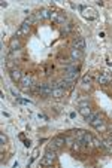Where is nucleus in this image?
<instances>
[{
  "instance_id": "f257e3e1",
  "label": "nucleus",
  "mask_w": 112,
  "mask_h": 168,
  "mask_svg": "<svg viewBox=\"0 0 112 168\" xmlns=\"http://www.w3.org/2000/svg\"><path fill=\"white\" fill-rule=\"evenodd\" d=\"M78 71H79V67H76L75 63L70 64V65H66V67H64V76H63V79L73 80V82H75L76 78H78Z\"/></svg>"
},
{
  "instance_id": "f03ea898",
  "label": "nucleus",
  "mask_w": 112,
  "mask_h": 168,
  "mask_svg": "<svg viewBox=\"0 0 112 168\" xmlns=\"http://www.w3.org/2000/svg\"><path fill=\"white\" fill-rule=\"evenodd\" d=\"M66 145V137H61V135H57L54 137L51 141H50V145H48V149L51 150H58L61 146Z\"/></svg>"
},
{
  "instance_id": "7ed1b4c3",
  "label": "nucleus",
  "mask_w": 112,
  "mask_h": 168,
  "mask_svg": "<svg viewBox=\"0 0 112 168\" xmlns=\"http://www.w3.org/2000/svg\"><path fill=\"white\" fill-rule=\"evenodd\" d=\"M78 8H79V11L82 12V15H84L87 19H90V21L97 19L99 14L96 12V9H93V8H87V6H78Z\"/></svg>"
},
{
  "instance_id": "20e7f679",
  "label": "nucleus",
  "mask_w": 112,
  "mask_h": 168,
  "mask_svg": "<svg viewBox=\"0 0 112 168\" xmlns=\"http://www.w3.org/2000/svg\"><path fill=\"white\" fill-rule=\"evenodd\" d=\"M51 15H52V11L43 8L34 14V18H36V21H43V19H51Z\"/></svg>"
},
{
  "instance_id": "39448f33",
  "label": "nucleus",
  "mask_w": 112,
  "mask_h": 168,
  "mask_svg": "<svg viewBox=\"0 0 112 168\" xmlns=\"http://www.w3.org/2000/svg\"><path fill=\"white\" fill-rule=\"evenodd\" d=\"M39 95L40 97H51L52 95V86L50 85V83H42V85H39Z\"/></svg>"
},
{
  "instance_id": "423d86ee",
  "label": "nucleus",
  "mask_w": 112,
  "mask_h": 168,
  "mask_svg": "<svg viewBox=\"0 0 112 168\" xmlns=\"http://www.w3.org/2000/svg\"><path fill=\"white\" fill-rule=\"evenodd\" d=\"M32 82H33L32 76H30V75H24V76H22V79L19 80V83H21V89H22V91H30V88L33 86Z\"/></svg>"
},
{
  "instance_id": "0eeeda50",
  "label": "nucleus",
  "mask_w": 112,
  "mask_h": 168,
  "mask_svg": "<svg viewBox=\"0 0 112 168\" xmlns=\"http://www.w3.org/2000/svg\"><path fill=\"white\" fill-rule=\"evenodd\" d=\"M9 48H11V51H19L21 48H22V40H21V37H18V36L12 37L11 42H9Z\"/></svg>"
},
{
  "instance_id": "6e6552de",
  "label": "nucleus",
  "mask_w": 112,
  "mask_h": 168,
  "mask_svg": "<svg viewBox=\"0 0 112 168\" xmlns=\"http://www.w3.org/2000/svg\"><path fill=\"white\" fill-rule=\"evenodd\" d=\"M9 76H11V79H12L14 82H19L24 75H22V71L17 67V68H14V70H11V71H9Z\"/></svg>"
},
{
  "instance_id": "1a4fd4ad",
  "label": "nucleus",
  "mask_w": 112,
  "mask_h": 168,
  "mask_svg": "<svg viewBox=\"0 0 112 168\" xmlns=\"http://www.w3.org/2000/svg\"><path fill=\"white\" fill-rule=\"evenodd\" d=\"M72 48L75 49H79V51H84L85 49V40L82 37H75L73 42H72Z\"/></svg>"
},
{
  "instance_id": "9d476101",
  "label": "nucleus",
  "mask_w": 112,
  "mask_h": 168,
  "mask_svg": "<svg viewBox=\"0 0 112 168\" xmlns=\"http://www.w3.org/2000/svg\"><path fill=\"white\" fill-rule=\"evenodd\" d=\"M99 83L100 85H108V83H111L112 82V76L109 75V73H106V71H103V73L99 76Z\"/></svg>"
},
{
  "instance_id": "9b49d317",
  "label": "nucleus",
  "mask_w": 112,
  "mask_h": 168,
  "mask_svg": "<svg viewBox=\"0 0 112 168\" xmlns=\"http://www.w3.org/2000/svg\"><path fill=\"white\" fill-rule=\"evenodd\" d=\"M70 58L73 61H79V60L84 58V52L79 51V49H75V48H72V49H70Z\"/></svg>"
},
{
  "instance_id": "f8f14e48",
  "label": "nucleus",
  "mask_w": 112,
  "mask_h": 168,
  "mask_svg": "<svg viewBox=\"0 0 112 168\" xmlns=\"http://www.w3.org/2000/svg\"><path fill=\"white\" fill-rule=\"evenodd\" d=\"M64 94H66L64 88H54L51 97H54V98H61V97H64Z\"/></svg>"
},
{
  "instance_id": "ddd939ff",
  "label": "nucleus",
  "mask_w": 112,
  "mask_h": 168,
  "mask_svg": "<svg viewBox=\"0 0 112 168\" xmlns=\"http://www.w3.org/2000/svg\"><path fill=\"white\" fill-rule=\"evenodd\" d=\"M66 19H67L66 14L61 12V11H57V19H55V22H57V24H64Z\"/></svg>"
},
{
  "instance_id": "4468645a",
  "label": "nucleus",
  "mask_w": 112,
  "mask_h": 168,
  "mask_svg": "<svg viewBox=\"0 0 112 168\" xmlns=\"http://www.w3.org/2000/svg\"><path fill=\"white\" fill-rule=\"evenodd\" d=\"M82 143H84V146H93V135H90L88 132H85V135L82 138Z\"/></svg>"
},
{
  "instance_id": "2eb2a0df",
  "label": "nucleus",
  "mask_w": 112,
  "mask_h": 168,
  "mask_svg": "<svg viewBox=\"0 0 112 168\" xmlns=\"http://www.w3.org/2000/svg\"><path fill=\"white\" fill-rule=\"evenodd\" d=\"M102 124H103V119H102V117H100L99 115H97V116H96V117L93 119V121H91V122H90V125H91V127H94V128H97V127H100Z\"/></svg>"
},
{
  "instance_id": "dca6fc26",
  "label": "nucleus",
  "mask_w": 112,
  "mask_h": 168,
  "mask_svg": "<svg viewBox=\"0 0 112 168\" xmlns=\"http://www.w3.org/2000/svg\"><path fill=\"white\" fill-rule=\"evenodd\" d=\"M79 113L85 117V116H88L91 113V109H90V106H82V107H79Z\"/></svg>"
},
{
  "instance_id": "f3484780",
  "label": "nucleus",
  "mask_w": 112,
  "mask_h": 168,
  "mask_svg": "<svg viewBox=\"0 0 112 168\" xmlns=\"http://www.w3.org/2000/svg\"><path fill=\"white\" fill-rule=\"evenodd\" d=\"M73 26H75L73 22H69V24H66V26L63 27V30H61V31H63V33H69V31H72V30H73Z\"/></svg>"
},
{
  "instance_id": "a211bd4d",
  "label": "nucleus",
  "mask_w": 112,
  "mask_h": 168,
  "mask_svg": "<svg viewBox=\"0 0 112 168\" xmlns=\"http://www.w3.org/2000/svg\"><path fill=\"white\" fill-rule=\"evenodd\" d=\"M6 67L9 68V71L14 70V68H17V60H9V61L6 63Z\"/></svg>"
},
{
  "instance_id": "6ab92c4d",
  "label": "nucleus",
  "mask_w": 112,
  "mask_h": 168,
  "mask_svg": "<svg viewBox=\"0 0 112 168\" xmlns=\"http://www.w3.org/2000/svg\"><path fill=\"white\" fill-rule=\"evenodd\" d=\"M97 115H99L97 112H91V113H90L88 116H85V122H88V124H90V122H91V121H93V119H94Z\"/></svg>"
},
{
  "instance_id": "aec40b11",
  "label": "nucleus",
  "mask_w": 112,
  "mask_h": 168,
  "mask_svg": "<svg viewBox=\"0 0 112 168\" xmlns=\"http://www.w3.org/2000/svg\"><path fill=\"white\" fill-rule=\"evenodd\" d=\"M54 164V161H51V159H48V158H45L43 156V159L40 161V165H43V167H48V165H52Z\"/></svg>"
},
{
  "instance_id": "412c9836",
  "label": "nucleus",
  "mask_w": 112,
  "mask_h": 168,
  "mask_svg": "<svg viewBox=\"0 0 112 168\" xmlns=\"http://www.w3.org/2000/svg\"><path fill=\"white\" fill-rule=\"evenodd\" d=\"M6 141H8V137H6L3 132H0V145L5 146V145H6Z\"/></svg>"
},
{
  "instance_id": "4be33fe9",
  "label": "nucleus",
  "mask_w": 112,
  "mask_h": 168,
  "mask_svg": "<svg viewBox=\"0 0 112 168\" xmlns=\"http://www.w3.org/2000/svg\"><path fill=\"white\" fill-rule=\"evenodd\" d=\"M75 132H76V138H79V140H82L84 135H85V131L84 130H76Z\"/></svg>"
},
{
  "instance_id": "5701e85b",
  "label": "nucleus",
  "mask_w": 112,
  "mask_h": 168,
  "mask_svg": "<svg viewBox=\"0 0 112 168\" xmlns=\"http://www.w3.org/2000/svg\"><path fill=\"white\" fill-rule=\"evenodd\" d=\"M17 103H18V104H30L32 101L27 100V98H17Z\"/></svg>"
},
{
  "instance_id": "b1692460",
  "label": "nucleus",
  "mask_w": 112,
  "mask_h": 168,
  "mask_svg": "<svg viewBox=\"0 0 112 168\" xmlns=\"http://www.w3.org/2000/svg\"><path fill=\"white\" fill-rule=\"evenodd\" d=\"M90 82H91V76H90V75H85V76H84V79H82V83L90 85Z\"/></svg>"
},
{
  "instance_id": "393cba45",
  "label": "nucleus",
  "mask_w": 112,
  "mask_h": 168,
  "mask_svg": "<svg viewBox=\"0 0 112 168\" xmlns=\"http://www.w3.org/2000/svg\"><path fill=\"white\" fill-rule=\"evenodd\" d=\"M93 146H94V147H102V141H99L97 138L93 137Z\"/></svg>"
},
{
  "instance_id": "a878e982",
  "label": "nucleus",
  "mask_w": 112,
  "mask_h": 168,
  "mask_svg": "<svg viewBox=\"0 0 112 168\" xmlns=\"http://www.w3.org/2000/svg\"><path fill=\"white\" fill-rule=\"evenodd\" d=\"M37 155H39V149H34V152H33V155H32V161H30V164H32V162L37 158Z\"/></svg>"
},
{
  "instance_id": "bb28decb",
  "label": "nucleus",
  "mask_w": 112,
  "mask_h": 168,
  "mask_svg": "<svg viewBox=\"0 0 112 168\" xmlns=\"http://www.w3.org/2000/svg\"><path fill=\"white\" fill-rule=\"evenodd\" d=\"M24 146H26V147H30V146H32L30 140H24Z\"/></svg>"
},
{
  "instance_id": "cd10ccee",
  "label": "nucleus",
  "mask_w": 112,
  "mask_h": 168,
  "mask_svg": "<svg viewBox=\"0 0 112 168\" xmlns=\"http://www.w3.org/2000/svg\"><path fill=\"white\" fill-rule=\"evenodd\" d=\"M39 117H40V119H45V121H48V116H45V115H40V113H39Z\"/></svg>"
},
{
  "instance_id": "c85d7f7f",
  "label": "nucleus",
  "mask_w": 112,
  "mask_h": 168,
  "mask_svg": "<svg viewBox=\"0 0 112 168\" xmlns=\"http://www.w3.org/2000/svg\"><path fill=\"white\" fill-rule=\"evenodd\" d=\"M0 6H2V8H6V6H8V2H2V3H0Z\"/></svg>"
},
{
  "instance_id": "c756f323",
  "label": "nucleus",
  "mask_w": 112,
  "mask_h": 168,
  "mask_svg": "<svg viewBox=\"0 0 112 168\" xmlns=\"http://www.w3.org/2000/svg\"><path fill=\"white\" fill-rule=\"evenodd\" d=\"M111 134H112V132H111Z\"/></svg>"
}]
</instances>
